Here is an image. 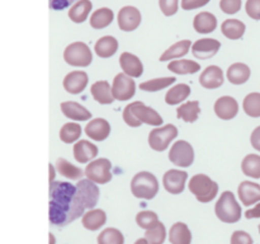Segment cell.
<instances>
[{"label":"cell","instance_id":"25","mask_svg":"<svg viewBox=\"0 0 260 244\" xmlns=\"http://www.w3.org/2000/svg\"><path fill=\"white\" fill-rule=\"evenodd\" d=\"M250 78V68L246 64L235 63L229 68L228 79L231 84L240 85V84L246 83Z\"/></svg>","mask_w":260,"mask_h":244},{"label":"cell","instance_id":"24","mask_svg":"<svg viewBox=\"0 0 260 244\" xmlns=\"http://www.w3.org/2000/svg\"><path fill=\"white\" fill-rule=\"evenodd\" d=\"M107 215L103 210L101 208H94V210H89L83 215V226L90 231H95L101 229L102 226L106 224Z\"/></svg>","mask_w":260,"mask_h":244},{"label":"cell","instance_id":"20","mask_svg":"<svg viewBox=\"0 0 260 244\" xmlns=\"http://www.w3.org/2000/svg\"><path fill=\"white\" fill-rule=\"evenodd\" d=\"M239 197L245 206H251L253 203L260 202V186L258 183L244 180L238 188Z\"/></svg>","mask_w":260,"mask_h":244},{"label":"cell","instance_id":"55","mask_svg":"<svg viewBox=\"0 0 260 244\" xmlns=\"http://www.w3.org/2000/svg\"><path fill=\"white\" fill-rule=\"evenodd\" d=\"M259 233H260V224H259Z\"/></svg>","mask_w":260,"mask_h":244},{"label":"cell","instance_id":"46","mask_svg":"<svg viewBox=\"0 0 260 244\" xmlns=\"http://www.w3.org/2000/svg\"><path fill=\"white\" fill-rule=\"evenodd\" d=\"M230 241L231 244H253V238L246 231L236 230L231 235Z\"/></svg>","mask_w":260,"mask_h":244},{"label":"cell","instance_id":"39","mask_svg":"<svg viewBox=\"0 0 260 244\" xmlns=\"http://www.w3.org/2000/svg\"><path fill=\"white\" fill-rule=\"evenodd\" d=\"M174 81H177V79L174 76L172 78H157V79H151V80L144 81V83L140 84V89L144 92H150V93H154V92H159L161 89L168 88V86L172 85Z\"/></svg>","mask_w":260,"mask_h":244},{"label":"cell","instance_id":"40","mask_svg":"<svg viewBox=\"0 0 260 244\" xmlns=\"http://www.w3.org/2000/svg\"><path fill=\"white\" fill-rule=\"evenodd\" d=\"M98 244H124V236L118 229L107 228L98 235Z\"/></svg>","mask_w":260,"mask_h":244},{"label":"cell","instance_id":"43","mask_svg":"<svg viewBox=\"0 0 260 244\" xmlns=\"http://www.w3.org/2000/svg\"><path fill=\"white\" fill-rule=\"evenodd\" d=\"M165 238H167V229L162 223H159V225L155 226L154 229L146 230L145 233V239L149 244H162Z\"/></svg>","mask_w":260,"mask_h":244},{"label":"cell","instance_id":"4","mask_svg":"<svg viewBox=\"0 0 260 244\" xmlns=\"http://www.w3.org/2000/svg\"><path fill=\"white\" fill-rule=\"evenodd\" d=\"M131 192L135 197L152 200L159 192V182L150 172H140L132 178Z\"/></svg>","mask_w":260,"mask_h":244},{"label":"cell","instance_id":"21","mask_svg":"<svg viewBox=\"0 0 260 244\" xmlns=\"http://www.w3.org/2000/svg\"><path fill=\"white\" fill-rule=\"evenodd\" d=\"M98 155V147L88 140H80L74 145V158L79 163H89Z\"/></svg>","mask_w":260,"mask_h":244},{"label":"cell","instance_id":"30","mask_svg":"<svg viewBox=\"0 0 260 244\" xmlns=\"http://www.w3.org/2000/svg\"><path fill=\"white\" fill-rule=\"evenodd\" d=\"M91 8H93V4L90 0H79L69 10V18L74 23H83L88 18Z\"/></svg>","mask_w":260,"mask_h":244},{"label":"cell","instance_id":"18","mask_svg":"<svg viewBox=\"0 0 260 244\" xmlns=\"http://www.w3.org/2000/svg\"><path fill=\"white\" fill-rule=\"evenodd\" d=\"M85 132L94 141H103L111 134V125L104 118H94L85 126Z\"/></svg>","mask_w":260,"mask_h":244},{"label":"cell","instance_id":"19","mask_svg":"<svg viewBox=\"0 0 260 244\" xmlns=\"http://www.w3.org/2000/svg\"><path fill=\"white\" fill-rule=\"evenodd\" d=\"M76 188L83 196L85 201L86 208H94L99 200V188L96 183L91 182L90 179H80L76 185Z\"/></svg>","mask_w":260,"mask_h":244},{"label":"cell","instance_id":"54","mask_svg":"<svg viewBox=\"0 0 260 244\" xmlns=\"http://www.w3.org/2000/svg\"><path fill=\"white\" fill-rule=\"evenodd\" d=\"M50 244H55V238H53L52 234H50Z\"/></svg>","mask_w":260,"mask_h":244},{"label":"cell","instance_id":"37","mask_svg":"<svg viewBox=\"0 0 260 244\" xmlns=\"http://www.w3.org/2000/svg\"><path fill=\"white\" fill-rule=\"evenodd\" d=\"M241 169L243 173L248 177L260 178V155L258 154H249L246 155L241 163Z\"/></svg>","mask_w":260,"mask_h":244},{"label":"cell","instance_id":"14","mask_svg":"<svg viewBox=\"0 0 260 244\" xmlns=\"http://www.w3.org/2000/svg\"><path fill=\"white\" fill-rule=\"evenodd\" d=\"M239 112V104L235 98L230 96H223L216 101L215 103V113L218 118L225 119H233L234 117L238 114Z\"/></svg>","mask_w":260,"mask_h":244},{"label":"cell","instance_id":"33","mask_svg":"<svg viewBox=\"0 0 260 244\" xmlns=\"http://www.w3.org/2000/svg\"><path fill=\"white\" fill-rule=\"evenodd\" d=\"M56 170H57L61 175L73 180L81 179V177L85 174L80 168L71 164L70 162H68V160L63 159V158H58V159L56 160Z\"/></svg>","mask_w":260,"mask_h":244},{"label":"cell","instance_id":"41","mask_svg":"<svg viewBox=\"0 0 260 244\" xmlns=\"http://www.w3.org/2000/svg\"><path fill=\"white\" fill-rule=\"evenodd\" d=\"M243 108L248 116L260 117V93H250L244 98Z\"/></svg>","mask_w":260,"mask_h":244},{"label":"cell","instance_id":"6","mask_svg":"<svg viewBox=\"0 0 260 244\" xmlns=\"http://www.w3.org/2000/svg\"><path fill=\"white\" fill-rule=\"evenodd\" d=\"M63 58L69 65L85 68L93 61V53L90 47L84 42L70 43L63 51Z\"/></svg>","mask_w":260,"mask_h":244},{"label":"cell","instance_id":"1","mask_svg":"<svg viewBox=\"0 0 260 244\" xmlns=\"http://www.w3.org/2000/svg\"><path fill=\"white\" fill-rule=\"evenodd\" d=\"M50 221L53 225L65 226L73 223L86 208L83 196L71 183H50Z\"/></svg>","mask_w":260,"mask_h":244},{"label":"cell","instance_id":"35","mask_svg":"<svg viewBox=\"0 0 260 244\" xmlns=\"http://www.w3.org/2000/svg\"><path fill=\"white\" fill-rule=\"evenodd\" d=\"M190 94V86L188 84H177V85L173 86L169 92L165 96V102L170 106H174V104L182 103L185 99L189 97Z\"/></svg>","mask_w":260,"mask_h":244},{"label":"cell","instance_id":"13","mask_svg":"<svg viewBox=\"0 0 260 244\" xmlns=\"http://www.w3.org/2000/svg\"><path fill=\"white\" fill-rule=\"evenodd\" d=\"M221 47V42L213 38H202L193 43L192 52L194 57L201 58V60H206V58H211L218 52Z\"/></svg>","mask_w":260,"mask_h":244},{"label":"cell","instance_id":"29","mask_svg":"<svg viewBox=\"0 0 260 244\" xmlns=\"http://www.w3.org/2000/svg\"><path fill=\"white\" fill-rule=\"evenodd\" d=\"M201 113V107L200 102L198 101H192L187 102V103H183L182 106H179V108L177 109V117L178 118L183 119L185 122H189L193 124L198 119V116Z\"/></svg>","mask_w":260,"mask_h":244},{"label":"cell","instance_id":"52","mask_svg":"<svg viewBox=\"0 0 260 244\" xmlns=\"http://www.w3.org/2000/svg\"><path fill=\"white\" fill-rule=\"evenodd\" d=\"M48 168H50V173H51V174H50V183H52L53 178H55V168H53V165H51V164H50V167H48Z\"/></svg>","mask_w":260,"mask_h":244},{"label":"cell","instance_id":"48","mask_svg":"<svg viewBox=\"0 0 260 244\" xmlns=\"http://www.w3.org/2000/svg\"><path fill=\"white\" fill-rule=\"evenodd\" d=\"M208 3L210 0H182V8L184 10H193L205 7Z\"/></svg>","mask_w":260,"mask_h":244},{"label":"cell","instance_id":"17","mask_svg":"<svg viewBox=\"0 0 260 244\" xmlns=\"http://www.w3.org/2000/svg\"><path fill=\"white\" fill-rule=\"evenodd\" d=\"M200 84L206 89H217L223 84L222 69L211 65L202 71L200 76Z\"/></svg>","mask_w":260,"mask_h":244},{"label":"cell","instance_id":"9","mask_svg":"<svg viewBox=\"0 0 260 244\" xmlns=\"http://www.w3.org/2000/svg\"><path fill=\"white\" fill-rule=\"evenodd\" d=\"M169 160L173 164L182 168H188L194 162V150L193 146L185 140L174 142L169 151Z\"/></svg>","mask_w":260,"mask_h":244},{"label":"cell","instance_id":"49","mask_svg":"<svg viewBox=\"0 0 260 244\" xmlns=\"http://www.w3.org/2000/svg\"><path fill=\"white\" fill-rule=\"evenodd\" d=\"M75 2H79V0H48L50 8L53 10H63Z\"/></svg>","mask_w":260,"mask_h":244},{"label":"cell","instance_id":"27","mask_svg":"<svg viewBox=\"0 0 260 244\" xmlns=\"http://www.w3.org/2000/svg\"><path fill=\"white\" fill-rule=\"evenodd\" d=\"M193 27L198 33L213 32L217 27V19L212 13L202 12L197 14L193 20Z\"/></svg>","mask_w":260,"mask_h":244},{"label":"cell","instance_id":"53","mask_svg":"<svg viewBox=\"0 0 260 244\" xmlns=\"http://www.w3.org/2000/svg\"><path fill=\"white\" fill-rule=\"evenodd\" d=\"M135 244H149V243H147V240L145 238H140L135 241Z\"/></svg>","mask_w":260,"mask_h":244},{"label":"cell","instance_id":"3","mask_svg":"<svg viewBox=\"0 0 260 244\" xmlns=\"http://www.w3.org/2000/svg\"><path fill=\"white\" fill-rule=\"evenodd\" d=\"M215 212L217 218L225 224L238 223L241 219V207L231 191H225L216 202Z\"/></svg>","mask_w":260,"mask_h":244},{"label":"cell","instance_id":"28","mask_svg":"<svg viewBox=\"0 0 260 244\" xmlns=\"http://www.w3.org/2000/svg\"><path fill=\"white\" fill-rule=\"evenodd\" d=\"M169 240L172 244H190L192 243V233L187 224L175 223L170 228Z\"/></svg>","mask_w":260,"mask_h":244},{"label":"cell","instance_id":"47","mask_svg":"<svg viewBox=\"0 0 260 244\" xmlns=\"http://www.w3.org/2000/svg\"><path fill=\"white\" fill-rule=\"evenodd\" d=\"M245 9L249 17L255 20H260V0H248Z\"/></svg>","mask_w":260,"mask_h":244},{"label":"cell","instance_id":"12","mask_svg":"<svg viewBox=\"0 0 260 244\" xmlns=\"http://www.w3.org/2000/svg\"><path fill=\"white\" fill-rule=\"evenodd\" d=\"M141 24V13L137 8L127 5L118 13V27L124 32H132Z\"/></svg>","mask_w":260,"mask_h":244},{"label":"cell","instance_id":"22","mask_svg":"<svg viewBox=\"0 0 260 244\" xmlns=\"http://www.w3.org/2000/svg\"><path fill=\"white\" fill-rule=\"evenodd\" d=\"M61 111L68 118L73 121H88L91 118V112L76 102L69 101L61 103Z\"/></svg>","mask_w":260,"mask_h":244},{"label":"cell","instance_id":"51","mask_svg":"<svg viewBox=\"0 0 260 244\" xmlns=\"http://www.w3.org/2000/svg\"><path fill=\"white\" fill-rule=\"evenodd\" d=\"M246 219H258L260 218V203H256L253 208H249L245 212Z\"/></svg>","mask_w":260,"mask_h":244},{"label":"cell","instance_id":"11","mask_svg":"<svg viewBox=\"0 0 260 244\" xmlns=\"http://www.w3.org/2000/svg\"><path fill=\"white\" fill-rule=\"evenodd\" d=\"M188 179V173L178 169H170L162 177L164 188L172 195H179L184 191L185 182Z\"/></svg>","mask_w":260,"mask_h":244},{"label":"cell","instance_id":"50","mask_svg":"<svg viewBox=\"0 0 260 244\" xmlns=\"http://www.w3.org/2000/svg\"><path fill=\"white\" fill-rule=\"evenodd\" d=\"M250 142H251V145H253L254 149L258 150V151L260 152V126L256 127V129L251 132Z\"/></svg>","mask_w":260,"mask_h":244},{"label":"cell","instance_id":"7","mask_svg":"<svg viewBox=\"0 0 260 244\" xmlns=\"http://www.w3.org/2000/svg\"><path fill=\"white\" fill-rule=\"evenodd\" d=\"M178 136V129L174 125H165L162 127L154 129L149 134V145L155 151H164L170 142Z\"/></svg>","mask_w":260,"mask_h":244},{"label":"cell","instance_id":"16","mask_svg":"<svg viewBox=\"0 0 260 244\" xmlns=\"http://www.w3.org/2000/svg\"><path fill=\"white\" fill-rule=\"evenodd\" d=\"M119 65L126 75L131 78H140L144 74V65L136 55L129 52H123L119 57Z\"/></svg>","mask_w":260,"mask_h":244},{"label":"cell","instance_id":"32","mask_svg":"<svg viewBox=\"0 0 260 244\" xmlns=\"http://www.w3.org/2000/svg\"><path fill=\"white\" fill-rule=\"evenodd\" d=\"M190 46H192V42L189 40L179 41V42L170 46L167 51H164V53L160 56L159 60L162 63V61H170L178 57H183V56H185L188 53Z\"/></svg>","mask_w":260,"mask_h":244},{"label":"cell","instance_id":"15","mask_svg":"<svg viewBox=\"0 0 260 244\" xmlns=\"http://www.w3.org/2000/svg\"><path fill=\"white\" fill-rule=\"evenodd\" d=\"M88 74L85 71L75 70L69 73L63 79V88L68 93L79 94L84 92V89L88 85Z\"/></svg>","mask_w":260,"mask_h":244},{"label":"cell","instance_id":"2","mask_svg":"<svg viewBox=\"0 0 260 244\" xmlns=\"http://www.w3.org/2000/svg\"><path fill=\"white\" fill-rule=\"evenodd\" d=\"M123 121L131 127H139L141 124L160 126L162 124V117L144 102L137 101L127 104L123 109Z\"/></svg>","mask_w":260,"mask_h":244},{"label":"cell","instance_id":"42","mask_svg":"<svg viewBox=\"0 0 260 244\" xmlns=\"http://www.w3.org/2000/svg\"><path fill=\"white\" fill-rule=\"evenodd\" d=\"M136 223L140 228L145 229V230H150L154 229L155 226L159 225V216L154 212V211H141L137 214Z\"/></svg>","mask_w":260,"mask_h":244},{"label":"cell","instance_id":"26","mask_svg":"<svg viewBox=\"0 0 260 244\" xmlns=\"http://www.w3.org/2000/svg\"><path fill=\"white\" fill-rule=\"evenodd\" d=\"M94 50L99 57L108 58L113 56L118 50V41L112 36H104L96 41Z\"/></svg>","mask_w":260,"mask_h":244},{"label":"cell","instance_id":"38","mask_svg":"<svg viewBox=\"0 0 260 244\" xmlns=\"http://www.w3.org/2000/svg\"><path fill=\"white\" fill-rule=\"evenodd\" d=\"M81 126L80 124H76V122H68V124L63 125L60 130V139L62 140V142L65 144H71V142H75L80 139L81 136Z\"/></svg>","mask_w":260,"mask_h":244},{"label":"cell","instance_id":"8","mask_svg":"<svg viewBox=\"0 0 260 244\" xmlns=\"http://www.w3.org/2000/svg\"><path fill=\"white\" fill-rule=\"evenodd\" d=\"M112 163L106 158H101V159L93 160L89 163L85 168V175L88 179L91 182L96 183V185H106V183L111 182L112 173H111Z\"/></svg>","mask_w":260,"mask_h":244},{"label":"cell","instance_id":"44","mask_svg":"<svg viewBox=\"0 0 260 244\" xmlns=\"http://www.w3.org/2000/svg\"><path fill=\"white\" fill-rule=\"evenodd\" d=\"M178 3L179 0H159V7L162 14L167 17H172L178 12Z\"/></svg>","mask_w":260,"mask_h":244},{"label":"cell","instance_id":"36","mask_svg":"<svg viewBox=\"0 0 260 244\" xmlns=\"http://www.w3.org/2000/svg\"><path fill=\"white\" fill-rule=\"evenodd\" d=\"M168 69L175 74L187 75V74H196L197 71H200L201 65L192 60H177L172 61V63L168 65Z\"/></svg>","mask_w":260,"mask_h":244},{"label":"cell","instance_id":"5","mask_svg":"<svg viewBox=\"0 0 260 244\" xmlns=\"http://www.w3.org/2000/svg\"><path fill=\"white\" fill-rule=\"evenodd\" d=\"M189 191L200 202H211L218 193V185L206 174H196L189 180Z\"/></svg>","mask_w":260,"mask_h":244},{"label":"cell","instance_id":"31","mask_svg":"<svg viewBox=\"0 0 260 244\" xmlns=\"http://www.w3.org/2000/svg\"><path fill=\"white\" fill-rule=\"evenodd\" d=\"M221 30L229 40H240L245 33V24L239 19H226L221 25Z\"/></svg>","mask_w":260,"mask_h":244},{"label":"cell","instance_id":"23","mask_svg":"<svg viewBox=\"0 0 260 244\" xmlns=\"http://www.w3.org/2000/svg\"><path fill=\"white\" fill-rule=\"evenodd\" d=\"M90 93L93 98L101 104H111L114 102L111 84L107 80H99L91 85Z\"/></svg>","mask_w":260,"mask_h":244},{"label":"cell","instance_id":"34","mask_svg":"<svg viewBox=\"0 0 260 244\" xmlns=\"http://www.w3.org/2000/svg\"><path fill=\"white\" fill-rule=\"evenodd\" d=\"M114 14L109 8H101L95 10L90 17V25L94 29H103L113 22Z\"/></svg>","mask_w":260,"mask_h":244},{"label":"cell","instance_id":"10","mask_svg":"<svg viewBox=\"0 0 260 244\" xmlns=\"http://www.w3.org/2000/svg\"><path fill=\"white\" fill-rule=\"evenodd\" d=\"M136 92V84L131 76L126 75L124 73H119L114 76L112 83V93L114 99L117 101H129L135 96Z\"/></svg>","mask_w":260,"mask_h":244},{"label":"cell","instance_id":"45","mask_svg":"<svg viewBox=\"0 0 260 244\" xmlns=\"http://www.w3.org/2000/svg\"><path fill=\"white\" fill-rule=\"evenodd\" d=\"M220 8L226 14H235L241 9V0H221Z\"/></svg>","mask_w":260,"mask_h":244}]
</instances>
